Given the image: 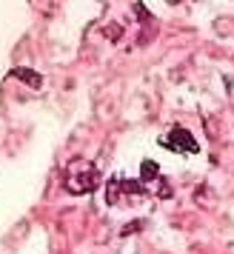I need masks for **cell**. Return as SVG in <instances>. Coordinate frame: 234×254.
Returning a JSON list of instances; mask_svg holds the SVG:
<instances>
[{"mask_svg":"<svg viewBox=\"0 0 234 254\" xmlns=\"http://www.w3.org/2000/svg\"><path fill=\"white\" fill-rule=\"evenodd\" d=\"M154 177H160V169H157V163L154 160H143L140 166V183H149Z\"/></svg>","mask_w":234,"mask_h":254,"instance_id":"cell-3","label":"cell"},{"mask_svg":"<svg viewBox=\"0 0 234 254\" xmlns=\"http://www.w3.org/2000/svg\"><path fill=\"white\" fill-rule=\"evenodd\" d=\"M66 189H69L71 194H89V191L97 189V172H94L92 166H86L83 160H77L66 172Z\"/></svg>","mask_w":234,"mask_h":254,"instance_id":"cell-1","label":"cell"},{"mask_svg":"<svg viewBox=\"0 0 234 254\" xmlns=\"http://www.w3.org/2000/svg\"><path fill=\"white\" fill-rule=\"evenodd\" d=\"M157 143H160L163 149L175 151V154H183V151H186V154H197L200 151V143L194 140V134H191L188 128H183V126H175L166 137L157 140Z\"/></svg>","mask_w":234,"mask_h":254,"instance_id":"cell-2","label":"cell"},{"mask_svg":"<svg viewBox=\"0 0 234 254\" xmlns=\"http://www.w3.org/2000/svg\"><path fill=\"white\" fill-rule=\"evenodd\" d=\"M12 74H14V77H20V80H26L29 86H35V89L43 83V77H40V74H35L32 69H14Z\"/></svg>","mask_w":234,"mask_h":254,"instance_id":"cell-4","label":"cell"}]
</instances>
